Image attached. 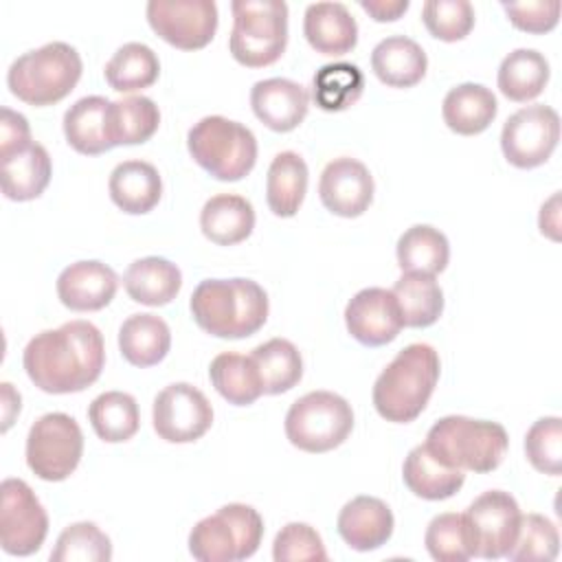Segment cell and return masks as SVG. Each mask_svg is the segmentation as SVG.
I'll return each instance as SVG.
<instances>
[{
  "label": "cell",
  "instance_id": "1",
  "mask_svg": "<svg viewBox=\"0 0 562 562\" xmlns=\"http://www.w3.org/2000/svg\"><path fill=\"white\" fill-rule=\"evenodd\" d=\"M22 364L29 380L44 393H79L103 371V336L90 321H68L35 334L24 347Z\"/></svg>",
  "mask_w": 562,
  "mask_h": 562
},
{
  "label": "cell",
  "instance_id": "2",
  "mask_svg": "<svg viewBox=\"0 0 562 562\" xmlns=\"http://www.w3.org/2000/svg\"><path fill=\"white\" fill-rule=\"evenodd\" d=\"M191 316L217 338H248L268 321V294L252 279H204L195 285Z\"/></svg>",
  "mask_w": 562,
  "mask_h": 562
},
{
  "label": "cell",
  "instance_id": "3",
  "mask_svg": "<svg viewBox=\"0 0 562 562\" xmlns=\"http://www.w3.org/2000/svg\"><path fill=\"white\" fill-rule=\"evenodd\" d=\"M439 369V353L430 345L413 342L404 347L373 384L378 415L393 424L417 419L437 386Z\"/></svg>",
  "mask_w": 562,
  "mask_h": 562
},
{
  "label": "cell",
  "instance_id": "4",
  "mask_svg": "<svg viewBox=\"0 0 562 562\" xmlns=\"http://www.w3.org/2000/svg\"><path fill=\"white\" fill-rule=\"evenodd\" d=\"M426 446L446 465L483 474L503 463L509 437L498 422L448 415L430 426Z\"/></svg>",
  "mask_w": 562,
  "mask_h": 562
},
{
  "label": "cell",
  "instance_id": "5",
  "mask_svg": "<svg viewBox=\"0 0 562 562\" xmlns=\"http://www.w3.org/2000/svg\"><path fill=\"white\" fill-rule=\"evenodd\" d=\"M81 57L66 42H48L20 55L7 72V86L20 101L44 108L66 99L81 79Z\"/></svg>",
  "mask_w": 562,
  "mask_h": 562
},
{
  "label": "cell",
  "instance_id": "6",
  "mask_svg": "<svg viewBox=\"0 0 562 562\" xmlns=\"http://www.w3.org/2000/svg\"><path fill=\"white\" fill-rule=\"evenodd\" d=\"M191 158L213 178L235 182L248 176L257 162V138L239 121L211 114L187 134Z\"/></svg>",
  "mask_w": 562,
  "mask_h": 562
},
{
  "label": "cell",
  "instance_id": "7",
  "mask_svg": "<svg viewBox=\"0 0 562 562\" xmlns=\"http://www.w3.org/2000/svg\"><path fill=\"white\" fill-rule=\"evenodd\" d=\"M228 50L246 68L274 64L288 44V4L283 0H233Z\"/></svg>",
  "mask_w": 562,
  "mask_h": 562
},
{
  "label": "cell",
  "instance_id": "8",
  "mask_svg": "<svg viewBox=\"0 0 562 562\" xmlns=\"http://www.w3.org/2000/svg\"><path fill=\"white\" fill-rule=\"evenodd\" d=\"M263 538V518L244 503H228L195 522L189 533V553L202 562H233L257 553Z\"/></svg>",
  "mask_w": 562,
  "mask_h": 562
},
{
  "label": "cell",
  "instance_id": "9",
  "mask_svg": "<svg viewBox=\"0 0 562 562\" xmlns=\"http://www.w3.org/2000/svg\"><path fill=\"white\" fill-rule=\"evenodd\" d=\"M353 428L351 404L331 391H310L299 397L285 415V437L305 452H329L338 448Z\"/></svg>",
  "mask_w": 562,
  "mask_h": 562
},
{
  "label": "cell",
  "instance_id": "10",
  "mask_svg": "<svg viewBox=\"0 0 562 562\" xmlns=\"http://www.w3.org/2000/svg\"><path fill=\"white\" fill-rule=\"evenodd\" d=\"M83 454V432L66 413H46L29 428L26 465L42 481L68 479Z\"/></svg>",
  "mask_w": 562,
  "mask_h": 562
},
{
  "label": "cell",
  "instance_id": "11",
  "mask_svg": "<svg viewBox=\"0 0 562 562\" xmlns=\"http://www.w3.org/2000/svg\"><path fill=\"white\" fill-rule=\"evenodd\" d=\"M560 140V116L551 105L533 103L516 110L503 125L501 149L509 165L533 169L544 165Z\"/></svg>",
  "mask_w": 562,
  "mask_h": 562
},
{
  "label": "cell",
  "instance_id": "12",
  "mask_svg": "<svg viewBox=\"0 0 562 562\" xmlns=\"http://www.w3.org/2000/svg\"><path fill=\"white\" fill-rule=\"evenodd\" d=\"M48 533V514L31 485L4 479L0 485V544L9 555H31Z\"/></svg>",
  "mask_w": 562,
  "mask_h": 562
},
{
  "label": "cell",
  "instance_id": "13",
  "mask_svg": "<svg viewBox=\"0 0 562 562\" xmlns=\"http://www.w3.org/2000/svg\"><path fill=\"white\" fill-rule=\"evenodd\" d=\"M463 518L470 531L474 555L498 560L505 558L512 549L522 514L509 492L487 490L470 503Z\"/></svg>",
  "mask_w": 562,
  "mask_h": 562
},
{
  "label": "cell",
  "instance_id": "14",
  "mask_svg": "<svg viewBox=\"0 0 562 562\" xmlns=\"http://www.w3.org/2000/svg\"><path fill=\"white\" fill-rule=\"evenodd\" d=\"M145 13L154 33L182 50L204 48L217 31L213 0H149Z\"/></svg>",
  "mask_w": 562,
  "mask_h": 562
},
{
  "label": "cell",
  "instance_id": "15",
  "mask_svg": "<svg viewBox=\"0 0 562 562\" xmlns=\"http://www.w3.org/2000/svg\"><path fill=\"white\" fill-rule=\"evenodd\" d=\"M154 430L169 443L198 441L213 424V406L189 382H173L154 397Z\"/></svg>",
  "mask_w": 562,
  "mask_h": 562
},
{
  "label": "cell",
  "instance_id": "16",
  "mask_svg": "<svg viewBox=\"0 0 562 562\" xmlns=\"http://www.w3.org/2000/svg\"><path fill=\"white\" fill-rule=\"evenodd\" d=\"M349 334L364 347L393 342L404 327L397 299L386 288H364L345 307Z\"/></svg>",
  "mask_w": 562,
  "mask_h": 562
},
{
  "label": "cell",
  "instance_id": "17",
  "mask_svg": "<svg viewBox=\"0 0 562 562\" xmlns=\"http://www.w3.org/2000/svg\"><path fill=\"white\" fill-rule=\"evenodd\" d=\"M373 176L364 162L340 156L325 165L318 180L323 206L338 217H358L373 202Z\"/></svg>",
  "mask_w": 562,
  "mask_h": 562
},
{
  "label": "cell",
  "instance_id": "18",
  "mask_svg": "<svg viewBox=\"0 0 562 562\" xmlns=\"http://www.w3.org/2000/svg\"><path fill=\"white\" fill-rule=\"evenodd\" d=\"M116 288V272L97 259L75 261L57 277V296L72 312L103 310L114 299Z\"/></svg>",
  "mask_w": 562,
  "mask_h": 562
},
{
  "label": "cell",
  "instance_id": "19",
  "mask_svg": "<svg viewBox=\"0 0 562 562\" xmlns=\"http://www.w3.org/2000/svg\"><path fill=\"white\" fill-rule=\"evenodd\" d=\"M250 108L255 116L272 132H292L307 116L310 94L292 79L270 77L252 86Z\"/></svg>",
  "mask_w": 562,
  "mask_h": 562
},
{
  "label": "cell",
  "instance_id": "20",
  "mask_svg": "<svg viewBox=\"0 0 562 562\" xmlns=\"http://www.w3.org/2000/svg\"><path fill=\"white\" fill-rule=\"evenodd\" d=\"M340 538L349 549L375 551L393 536V512L375 496H356L342 505L336 520Z\"/></svg>",
  "mask_w": 562,
  "mask_h": 562
},
{
  "label": "cell",
  "instance_id": "21",
  "mask_svg": "<svg viewBox=\"0 0 562 562\" xmlns=\"http://www.w3.org/2000/svg\"><path fill=\"white\" fill-rule=\"evenodd\" d=\"M303 35L316 53L340 57L358 44V24L342 2H314L305 9Z\"/></svg>",
  "mask_w": 562,
  "mask_h": 562
},
{
  "label": "cell",
  "instance_id": "22",
  "mask_svg": "<svg viewBox=\"0 0 562 562\" xmlns=\"http://www.w3.org/2000/svg\"><path fill=\"white\" fill-rule=\"evenodd\" d=\"M110 105L112 101L105 97L90 94L66 110L64 136L75 151L99 156L114 147L110 138Z\"/></svg>",
  "mask_w": 562,
  "mask_h": 562
},
{
  "label": "cell",
  "instance_id": "23",
  "mask_svg": "<svg viewBox=\"0 0 562 562\" xmlns=\"http://www.w3.org/2000/svg\"><path fill=\"white\" fill-rule=\"evenodd\" d=\"M108 191L123 213L143 215L160 202L162 178L147 160H123L112 169Z\"/></svg>",
  "mask_w": 562,
  "mask_h": 562
},
{
  "label": "cell",
  "instance_id": "24",
  "mask_svg": "<svg viewBox=\"0 0 562 562\" xmlns=\"http://www.w3.org/2000/svg\"><path fill=\"white\" fill-rule=\"evenodd\" d=\"M371 68L375 77L391 88H413L424 79L428 57L415 40L406 35H389L375 44Z\"/></svg>",
  "mask_w": 562,
  "mask_h": 562
},
{
  "label": "cell",
  "instance_id": "25",
  "mask_svg": "<svg viewBox=\"0 0 562 562\" xmlns=\"http://www.w3.org/2000/svg\"><path fill=\"white\" fill-rule=\"evenodd\" d=\"M498 103L490 88L483 83H459L450 88L441 103L443 123L461 136H474L490 127L496 119Z\"/></svg>",
  "mask_w": 562,
  "mask_h": 562
},
{
  "label": "cell",
  "instance_id": "26",
  "mask_svg": "<svg viewBox=\"0 0 562 562\" xmlns=\"http://www.w3.org/2000/svg\"><path fill=\"white\" fill-rule=\"evenodd\" d=\"M402 479L415 496L426 501H443L461 490L465 472L446 465L428 450L426 443H419L406 454L402 465Z\"/></svg>",
  "mask_w": 562,
  "mask_h": 562
},
{
  "label": "cell",
  "instance_id": "27",
  "mask_svg": "<svg viewBox=\"0 0 562 562\" xmlns=\"http://www.w3.org/2000/svg\"><path fill=\"white\" fill-rule=\"evenodd\" d=\"M125 292L132 301L160 307L176 299L182 288V272L165 257H143L127 266L123 274Z\"/></svg>",
  "mask_w": 562,
  "mask_h": 562
},
{
  "label": "cell",
  "instance_id": "28",
  "mask_svg": "<svg viewBox=\"0 0 562 562\" xmlns=\"http://www.w3.org/2000/svg\"><path fill=\"white\" fill-rule=\"evenodd\" d=\"M200 228L217 246H235L250 237L255 228L252 204L235 193L209 198L200 211Z\"/></svg>",
  "mask_w": 562,
  "mask_h": 562
},
{
  "label": "cell",
  "instance_id": "29",
  "mask_svg": "<svg viewBox=\"0 0 562 562\" xmlns=\"http://www.w3.org/2000/svg\"><path fill=\"white\" fill-rule=\"evenodd\" d=\"M2 193L13 202H29L44 193L53 176V162L44 145L31 143L15 156L0 160Z\"/></svg>",
  "mask_w": 562,
  "mask_h": 562
},
{
  "label": "cell",
  "instance_id": "30",
  "mask_svg": "<svg viewBox=\"0 0 562 562\" xmlns=\"http://www.w3.org/2000/svg\"><path fill=\"white\" fill-rule=\"evenodd\" d=\"M171 347L169 325L156 314H132L119 329L121 356L134 367L158 364Z\"/></svg>",
  "mask_w": 562,
  "mask_h": 562
},
{
  "label": "cell",
  "instance_id": "31",
  "mask_svg": "<svg viewBox=\"0 0 562 562\" xmlns=\"http://www.w3.org/2000/svg\"><path fill=\"white\" fill-rule=\"evenodd\" d=\"M307 165L296 151H279L266 176V202L277 217H292L307 193Z\"/></svg>",
  "mask_w": 562,
  "mask_h": 562
},
{
  "label": "cell",
  "instance_id": "32",
  "mask_svg": "<svg viewBox=\"0 0 562 562\" xmlns=\"http://www.w3.org/2000/svg\"><path fill=\"white\" fill-rule=\"evenodd\" d=\"M391 292L397 299L404 327H430L443 312V290L435 274L404 272Z\"/></svg>",
  "mask_w": 562,
  "mask_h": 562
},
{
  "label": "cell",
  "instance_id": "33",
  "mask_svg": "<svg viewBox=\"0 0 562 562\" xmlns=\"http://www.w3.org/2000/svg\"><path fill=\"white\" fill-rule=\"evenodd\" d=\"M498 90L516 103L536 99L549 81V61L533 48H516L498 66Z\"/></svg>",
  "mask_w": 562,
  "mask_h": 562
},
{
  "label": "cell",
  "instance_id": "34",
  "mask_svg": "<svg viewBox=\"0 0 562 562\" xmlns=\"http://www.w3.org/2000/svg\"><path fill=\"white\" fill-rule=\"evenodd\" d=\"M395 252L402 272L439 274L448 266L450 244L439 228L430 224H415L400 235Z\"/></svg>",
  "mask_w": 562,
  "mask_h": 562
},
{
  "label": "cell",
  "instance_id": "35",
  "mask_svg": "<svg viewBox=\"0 0 562 562\" xmlns=\"http://www.w3.org/2000/svg\"><path fill=\"white\" fill-rule=\"evenodd\" d=\"M257 367L261 389L268 395H279L299 384L303 378V358L285 338H270L250 351Z\"/></svg>",
  "mask_w": 562,
  "mask_h": 562
},
{
  "label": "cell",
  "instance_id": "36",
  "mask_svg": "<svg viewBox=\"0 0 562 562\" xmlns=\"http://www.w3.org/2000/svg\"><path fill=\"white\" fill-rule=\"evenodd\" d=\"M209 378L215 391L235 406H248L263 395L261 380L257 367L250 356H241L235 351L217 353L211 360Z\"/></svg>",
  "mask_w": 562,
  "mask_h": 562
},
{
  "label": "cell",
  "instance_id": "37",
  "mask_svg": "<svg viewBox=\"0 0 562 562\" xmlns=\"http://www.w3.org/2000/svg\"><path fill=\"white\" fill-rule=\"evenodd\" d=\"M88 419L99 439L121 443L132 439L140 426L138 404L130 393L105 391L88 406Z\"/></svg>",
  "mask_w": 562,
  "mask_h": 562
},
{
  "label": "cell",
  "instance_id": "38",
  "mask_svg": "<svg viewBox=\"0 0 562 562\" xmlns=\"http://www.w3.org/2000/svg\"><path fill=\"white\" fill-rule=\"evenodd\" d=\"M103 75L112 90L136 92L156 83L160 75V61L147 44L127 42L110 57Z\"/></svg>",
  "mask_w": 562,
  "mask_h": 562
},
{
  "label": "cell",
  "instance_id": "39",
  "mask_svg": "<svg viewBox=\"0 0 562 562\" xmlns=\"http://www.w3.org/2000/svg\"><path fill=\"white\" fill-rule=\"evenodd\" d=\"M160 125L158 105L143 94L112 101L110 138L116 145H138L149 140Z\"/></svg>",
  "mask_w": 562,
  "mask_h": 562
},
{
  "label": "cell",
  "instance_id": "40",
  "mask_svg": "<svg viewBox=\"0 0 562 562\" xmlns=\"http://www.w3.org/2000/svg\"><path fill=\"white\" fill-rule=\"evenodd\" d=\"M314 101L325 112H342L353 105L364 88V75L356 64L336 61L323 66L314 79Z\"/></svg>",
  "mask_w": 562,
  "mask_h": 562
},
{
  "label": "cell",
  "instance_id": "41",
  "mask_svg": "<svg viewBox=\"0 0 562 562\" xmlns=\"http://www.w3.org/2000/svg\"><path fill=\"white\" fill-rule=\"evenodd\" d=\"M426 549L437 562H465L474 558V547L463 514L446 512L435 516L424 536Z\"/></svg>",
  "mask_w": 562,
  "mask_h": 562
},
{
  "label": "cell",
  "instance_id": "42",
  "mask_svg": "<svg viewBox=\"0 0 562 562\" xmlns=\"http://www.w3.org/2000/svg\"><path fill=\"white\" fill-rule=\"evenodd\" d=\"M112 558L110 538L94 522L68 525L50 551L53 562H108Z\"/></svg>",
  "mask_w": 562,
  "mask_h": 562
},
{
  "label": "cell",
  "instance_id": "43",
  "mask_svg": "<svg viewBox=\"0 0 562 562\" xmlns=\"http://www.w3.org/2000/svg\"><path fill=\"white\" fill-rule=\"evenodd\" d=\"M558 551H560L558 527L542 514H527L520 518L518 536L505 558L516 562H531V560L549 562L558 555Z\"/></svg>",
  "mask_w": 562,
  "mask_h": 562
},
{
  "label": "cell",
  "instance_id": "44",
  "mask_svg": "<svg viewBox=\"0 0 562 562\" xmlns=\"http://www.w3.org/2000/svg\"><path fill=\"white\" fill-rule=\"evenodd\" d=\"M422 20L432 37L459 42L474 26V7L468 0H426Z\"/></svg>",
  "mask_w": 562,
  "mask_h": 562
},
{
  "label": "cell",
  "instance_id": "45",
  "mask_svg": "<svg viewBox=\"0 0 562 562\" xmlns=\"http://www.w3.org/2000/svg\"><path fill=\"white\" fill-rule=\"evenodd\" d=\"M525 454L538 472L558 476L562 472V419L551 415L533 422L525 435Z\"/></svg>",
  "mask_w": 562,
  "mask_h": 562
},
{
  "label": "cell",
  "instance_id": "46",
  "mask_svg": "<svg viewBox=\"0 0 562 562\" xmlns=\"http://www.w3.org/2000/svg\"><path fill=\"white\" fill-rule=\"evenodd\" d=\"M272 558L277 562H325L327 551L314 527L307 522H288L274 536Z\"/></svg>",
  "mask_w": 562,
  "mask_h": 562
},
{
  "label": "cell",
  "instance_id": "47",
  "mask_svg": "<svg viewBox=\"0 0 562 562\" xmlns=\"http://www.w3.org/2000/svg\"><path fill=\"white\" fill-rule=\"evenodd\" d=\"M507 20L527 33H547L555 29L560 20L558 0H538V2H503Z\"/></svg>",
  "mask_w": 562,
  "mask_h": 562
},
{
  "label": "cell",
  "instance_id": "48",
  "mask_svg": "<svg viewBox=\"0 0 562 562\" xmlns=\"http://www.w3.org/2000/svg\"><path fill=\"white\" fill-rule=\"evenodd\" d=\"M31 127L24 114L2 108L0 110V160L15 156L31 145Z\"/></svg>",
  "mask_w": 562,
  "mask_h": 562
},
{
  "label": "cell",
  "instance_id": "49",
  "mask_svg": "<svg viewBox=\"0 0 562 562\" xmlns=\"http://www.w3.org/2000/svg\"><path fill=\"white\" fill-rule=\"evenodd\" d=\"M408 0H360V7L375 22H393L408 9Z\"/></svg>",
  "mask_w": 562,
  "mask_h": 562
},
{
  "label": "cell",
  "instance_id": "50",
  "mask_svg": "<svg viewBox=\"0 0 562 562\" xmlns=\"http://www.w3.org/2000/svg\"><path fill=\"white\" fill-rule=\"evenodd\" d=\"M558 202H560V195H558V193L551 195V200L542 204V209H540V220H538L540 233H542V235H549L551 239H558V226H560V222H558V215H560Z\"/></svg>",
  "mask_w": 562,
  "mask_h": 562
},
{
  "label": "cell",
  "instance_id": "51",
  "mask_svg": "<svg viewBox=\"0 0 562 562\" xmlns=\"http://www.w3.org/2000/svg\"><path fill=\"white\" fill-rule=\"evenodd\" d=\"M2 430H7L13 424V417L20 413V393L13 391L9 382H2Z\"/></svg>",
  "mask_w": 562,
  "mask_h": 562
}]
</instances>
